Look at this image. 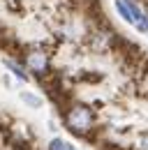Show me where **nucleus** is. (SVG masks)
Instances as JSON below:
<instances>
[{"mask_svg": "<svg viewBox=\"0 0 148 150\" xmlns=\"http://www.w3.org/2000/svg\"><path fill=\"white\" fill-rule=\"evenodd\" d=\"M65 122L72 134L83 136V139H95V134L100 129V127H95V115H92L90 106H86V104H70L65 109Z\"/></svg>", "mask_w": 148, "mask_h": 150, "instance_id": "1", "label": "nucleus"}, {"mask_svg": "<svg viewBox=\"0 0 148 150\" xmlns=\"http://www.w3.org/2000/svg\"><path fill=\"white\" fill-rule=\"evenodd\" d=\"M23 65L37 76H44L49 72V56H46V51H28V53H23Z\"/></svg>", "mask_w": 148, "mask_h": 150, "instance_id": "2", "label": "nucleus"}, {"mask_svg": "<svg viewBox=\"0 0 148 150\" xmlns=\"http://www.w3.org/2000/svg\"><path fill=\"white\" fill-rule=\"evenodd\" d=\"M116 9L120 12V16L127 21V23H132V25H134V19H132V14H130V9H127V5H125V0H116Z\"/></svg>", "mask_w": 148, "mask_h": 150, "instance_id": "3", "label": "nucleus"}, {"mask_svg": "<svg viewBox=\"0 0 148 150\" xmlns=\"http://www.w3.org/2000/svg\"><path fill=\"white\" fill-rule=\"evenodd\" d=\"M5 65H7V67H9V69H12V72H14V74H16L18 79H28V74L23 72V67H21V65H16V62H12V60H7Z\"/></svg>", "mask_w": 148, "mask_h": 150, "instance_id": "4", "label": "nucleus"}, {"mask_svg": "<svg viewBox=\"0 0 148 150\" xmlns=\"http://www.w3.org/2000/svg\"><path fill=\"white\" fill-rule=\"evenodd\" d=\"M49 150H72V148H70V143H65L63 139H53V141L49 143Z\"/></svg>", "mask_w": 148, "mask_h": 150, "instance_id": "5", "label": "nucleus"}, {"mask_svg": "<svg viewBox=\"0 0 148 150\" xmlns=\"http://www.w3.org/2000/svg\"><path fill=\"white\" fill-rule=\"evenodd\" d=\"M23 99H26V102H30L33 106H37V104H39V99H37V97H33V95H26V93H23Z\"/></svg>", "mask_w": 148, "mask_h": 150, "instance_id": "6", "label": "nucleus"}, {"mask_svg": "<svg viewBox=\"0 0 148 150\" xmlns=\"http://www.w3.org/2000/svg\"><path fill=\"white\" fill-rule=\"evenodd\" d=\"M141 146H144V148L148 150V132H146V134H144V136H141Z\"/></svg>", "mask_w": 148, "mask_h": 150, "instance_id": "7", "label": "nucleus"}, {"mask_svg": "<svg viewBox=\"0 0 148 150\" xmlns=\"http://www.w3.org/2000/svg\"><path fill=\"white\" fill-rule=\"evenodd\" d=\"M146 9H148V0H146Z\"/></svg>", "mask_w": 148, "mask_h": 150, "instance_id": "8", "label": "nucleus"}]
</instances>
